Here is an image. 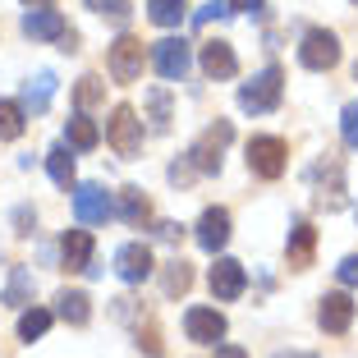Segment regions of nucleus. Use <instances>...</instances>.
<instances>
[{
	"label": "nucleus",
	"mask_w": 358,
	"mask_h": 358,
	"mask_svg": "<svg viewBox=\"0 0 358 358\" xmlns=\"http://www.w3.org/2000/svg\"><path fill=\"white\" fill-rule=\"evenodd\" d=\"M5 303H10V308H28L32 303V271H28V266H14V271H10Z\"/></svg>",
	"instance_id": "b1692460"
},
{
	"label": "nucleus",
	"mask_w": 358,
	"mask_h": 358,
	"mask_svg": "<svg viewBox=\"0 0 358 358\" xmlns=\"http://www.w3.org/2000/svg\"><path fill=\"white\" fill-rule=\"evenodd\" d=\"M46 170H51V179L60 184V189L74 184V157H69V143H55V148L46 152Z\"/></svg>",
	"instance_id": "4be33fe9"
},
{
	"label": "nucleus",
	"mask_w": 358,
	"mask_h": 358,
	"mask_svg": "<svg viewBox=\"0 0 358 358\" xmlns=\"http://www.w3.org/2000/svg\"><path fill=\"white\" fill-rule=\"evenodd\" d=\"M198 243L207 253H221L225 243H230V211L225 207H207L198 221Z\"/></svg>",
	"instance_id": "ddd939ff"
},
{
	"label": "nucleus",
	"mask_w": 358,
	"mask_h": 358,
	"mask_svg": "<svg viewBox=\"0 0 358 358\" xmlns=\"http://www.w3.org/2000/svg\"><path fill=\"white\" fill-rule=\"evenodd\" d=\"M157 234H161V243H179V234H184V230H179L175 221H161V225H157Z\"/></svg>",
	"instance_id": "f704fd0d"
},
{
	"label": "nucleus",
	"mask_w": 358,
	"mask_h": 358,
	"mask_svg": "<svg viewBox=\"0 0 358 358\" xmlns=\"http://www.w3.org/2000/svg\"><path fill=\"white\" fill-rule=\"evenodd\" d=\"M161 285H166V294L175 299V294H184L193 285V271H189V262H170L166 266V275H161Z\"/></svg>",
	"instance_id": "cd10ccee"
},
{
	"label": "nucleus",
	"mask_w": 358,
	"mask_h": 358,
	"mask_svg": "<svg viewBox=\"0 0 358 358\" xmlns=\"http://www.w3.org/2000/svg\"><path fill=\"white\" fill-rule=\"evenodd\" d=\"M55 303H60L55 313H60L64 322H69V327H83L87 317H92V299H87L83 289H64V294L55 299Z\"/></svg>",
	"instance_id": "aec40b11"
},
{
	"label": "nucleus",
	"mask_w": 358,
	"mask_h": 358,
	"mask_svg": "<svg viewBox=\"0 0 358 358\" xmlns=\"http://www.w3.org/2000/svg\"><path fill=\"white\" fill-rule=\"evenodd\" d=\"M354 78H358V64H354Z\"/></svg>",
	"instance_id": "a19ab883"
},
{
	"label": "nucleus",
	"mask_w": 358,
	"mask_h": 358,
	"mask_svg": "<svg viewBox=\"0 0 358 358\" xmlns=\"http://www.w3.org/2000/svg\"><path fill=\"white\" fill-rule=\"evenodd\" d=\"M110 211H115V202H110V193H106L101 184H78V189H74V216L83 225L110 221Z\"/></svg>",
	"instance_id": "423d86ee"
},
{
	"label": "nucleus",
	"mask_w": 358,
	"mask_h": 358,
	"mask_svg": "<svg viewBox=\"0 0 358 358\" xmlns=\"http://www.w3.org/2000/svg\"><path fill=\"white\" fill-rule=\"evenodd\" d=\"M148 115H152V129H157V134L170 129V92L166 87H152L148 92Z\"/></svg>",
	"instance_id": "bb28decb"
},
{
	"label": "nucleus",
	"mask_w": 358,
	"mask_h": 358,
	"mask_svg": "<svg viewBox=\"0 0 358 358\" xmlns=\"http://www.w3.org/2000/svg\"><path fill=\"white\" fill-rule=\"evenodd\" d=\"M115 271H120L124 285H143L152 271H157V266H152V248L148 243H124V248L115 253Z\"/></svg>",
	"instance_id": "1a4fd4ad"
},
{
	"label": "nucleus",
	"mask_w": 358,
	"mask_h": 358,
	"mask_svg": "<svg viewBox=\"0 0 358 358\" xmlns=\"http://www.w3.org/2000/svg\"><path fill=\"white\" fill-rule=\"evenodd\" d=\"M87 10L92 14H101V19H110V23H129V0H87Z\"/></svg>",
	"instance_id": "c756f323"
},
{
	"label": "nucleus",
	"mask_w": 358,
	"mask_h": 358,
	"mask_svg": "<svg viewBox=\"0 0 358 358\" xmlns=\"http://www.w3.org/2000/svg\"><path fill=\"white\" fill-rule=\"evenodd\" d=\"M248 10H262V0H230V14H248Z\"/></svg>",
	"instance_id": "e433bc0d"
},
{
	"label": "nucleus",
	"mask_w": 358,
	"mask_h": 358,
	"mask_svg": "<svg viewBox=\"0 0 358 358\" xmlns=\"http://www.w3.org/2000/svg\"><path fill=\"white\" fill-rule=\"evenodd\" d=\"M138 74H143V42L124 32V37L110 46V78H115V83H134Z\"/></svg>",
	"instance_id": "6e6552de"
},
{
	"label": "nucleus",
	"mask_w": 358,
	"mask_h": 358,
	"mask_svg": "<svg viewBox=\"0 0 358 358\" xmlns=\"http://www.w3.org/2000/svg\"><path fill=\"white\" fill-rule=\"evenodd\" d=\"M225 14H230V5H221V0H207V5H202V10L193 14V23L202 28V23H211V19H225Z\"/></svg>",
	"instance_id": "473e14b6"
},
{
	"label": "nucleus",
	"mask_w": 358,
	"mask_h": 358,
	"mask_svg": "<svg viewBox=\"0 0 358 358\" xmlns=\"http://www.w3.org/2000/svg\"><path fill=\"white\" fill-rule=\"evenodd\" d=\"M202 74H207V78H234V74H239L234 46L230 42H207V46H202Z\"/></svg>",
	"instance_id": "dca6fc26"
},
{
	"label": "nucleus",
	"mask_w": 358,
	"mask_h": 358,
	"mask_svg": "<svg viewBox=\"0 0 358 358\" xmlns=\"http://www.w3.org/2000/svg\"><path fill=\"white\" fill-rule=\"evenodd\" d=\"M336 275H340V285H345V289H358V253H349L345 262L336 266Z\"/></svg>",
	"instance_id": "2f4dec72"
},
{
	"label": "nucleus",
	"mask_w": 358,
	"mask_h": 358,
	"mask_svg": "<svg viewBox=\"0 0 358 358\" xmlns=\"http://www.w3.org/2000/svg\"><path fill=\"white\" fill-rule=\"evenodd\" d=\"M340 134H345V143L358 152V101L345 106V115H340Z\"/></svg>",
	"instance_id": "7c9ffc66"
},
{
	"label": "nucleus",
	"mask_w": 358,
	"mask_h": 358,
	"mask_svg": "<svg viewBox=\"0 0 358 358\" xmlns=\"http://www.w3.org/2000/svg\"><path fill=\"white\" fill-rule=\"evenodd\" d=\"M28 110H23L19 101H0V143H14V138H23V129H28Z\"/></svg>",
	"instance_id": "5701e85b"
},
{
	"label": "nucleus",
	"mask_w": 358,
	"mask_h": 358,
	"mask_svg": "<svg viewBox=\"0 0 358 358\" xmlns=\"http://www.w3.org/2000/svg\"><path fill=\"white\" fill-rule=\"evenodd\" d=\"M46 331H51V313H46V308H28V313L19 317V336L28 340V345H32V340H42Z\"/></svg>",
	"instance_id": "a878e982"
},
{
	"label": "nucleus",
	"mask_w": 358,
	"mask_h": 358,
	"mask_svg": "<svg viewBox=\"0 0 358 358\" xmlns=\"http://www.w3.org/2000/svg\"><path fill=\"white\" fill-rule=\"evenodd\" d=\"M152 64H157L161 78H184L189 74V46L179 42V37H166V42L152 46Z\"/></svg>",
	"instance_id": "f8f14e48"
},
{
	"label": "nucleus",
	"mask_w": 358,
	"mask_h": 358,
	"mask_svg": "<svg viewBox=\"0 0 358 358\" xmlns=\"http://www.w3.org/2000/svg\"><path fill=\"white\" fill-rule=\"evenodd\" d=\"M271 358H317V354H308V349H280V354H271Z\"/></svg>",
	"instance_id": "58836bf2"
},
{
	"label": "nucleus",
	"mask_w": 358,
	"mask_h": 358,
	"mask_svg": "<svg viewBox=\"0 0 358 358\" xmlns=\"http://www.w3.org/2000/svg\"><path fill=\"white\" fill-rule=\"evenodd\" d=\"M60 257H64V271H87V266H92V234L87 230H64Z\"/></svg>",
	"instance_id": "2eb2a0df"
},
{
	"label": "nucleus",
	"mask_w": 358,
	"mask_h": 358,
	"mask_svg": "<svg viewBox=\"0 0 358 358\" xmlns=\"http://www.w3.org/2000/svg\"><path fill=\"white\" fill-rule=\"evenodd\" d=\"M184 331H189V340H198V345H216V340L225 336V317L216 313V308H189V313H184Z\"/></svg>",
	"instance_id": "9b49d317"
},
{
	"label": "nucleus",
	"mask_w": 358,
	"mask_h": 358,
	"mask_svg": "<svg viewBox=\"0 0 358 358\" xmlns=\"http://www.w3.org/2000/svg\"><path fill=\"white\" fill-rule=\"evenodd\" d=\"M216 358H248L239 345H216Z\"/></svg>",
	"instance_id": "4c0bfd02"
},
{
	"label": "nucleus",
	"mask_w": 358,
	"mask_h": 358,
	"mask_svg": "<svg viewBox=\"0 0 358 358\" xmlns=\"http://www.w3.org/2000/svg\"><path fill=\"white\" fill-rule=\"evenodd\" d=\"M280 96H285V74H280V64H266L253 83L239 87V106L248 110V115H266V110H275V106H280Z\"/></svg>",
	"instance_id": "f257e3e1"
},
{
	"label": "nucleus",
	"mask_w": 358,
	"mask_h": 358,
	"mask_svg": "<svg viewBox=\"0 0 358 358\" xmlns=\"http://www.w3.org/2000/svg\"><path fill=\"white\" fill-rule=\"evenodd\" d=\"M120 216H124V225H148L152 221V202L143 198V189H134V184H129V189H120Z\"/></svg>",
	"instance_id": "6ab92c4d"
},
{
	"label": "nucleus",
	"mask_w": 358,
	"mask_h": 358,
	"mask_svg": "<svg viewBox=\"0 0 358 358\" xmlns=\"http://www.w3.org/2000/svg\"><path fill=\"white\" fill-rule=\"evenodd\" d=\"M193 170H198L193 161H175V166H170V179H175V184H189V179H193Z\"/></svg>",
	"instance_id": "72a5a7b5"
},
{
	"label": "nucleus",
	"mask_w": 358,
	"mask_h": 358,
	"mask_svg": "<svg viewBox=\"0 0 358 358\" xmlns=\"http://www.w3.org/2000/svg\"><path fill=\"white\" fill-rule=\"evenodd\" d=\"M207 285H211V294L216 299H239L243 294V285H248V275H243V266L234 262V257H216V266H211V275H207Z\"/></svg>",
	"instance_id": "9d476101"
},
{
	"label": "nucleus",
	"mask_w": 358,
	"mask_h": 358,
	"mask_svg": "<svg viewBox=\"0 0 358 358\" xmlns=\"http://www.w3.org/2000/svg\"><path fill=\"white\" fill-rule=\"evenodd\" d=\"M313 248H317V230L308 221H299L294 230H289V266H294V271L313 266Z\"/></svg>",
	"instance_id": "f3484780"
},
{
	"label": "nucleus",
	"mask_w": 358,
	"mask_h": 358,
	"mask_svg": "<svg viewBox=\"0 0 358 358\" xmlns=\"http://www.w3.org/2000/svg\"><path fill=\"white\" fill-rule=\"evenodd\" d=\"M349 5H358V0H349Z\"/></svg>",
	"instance_id": "79ce46f5"
},
{
	"label": "nucleus",
	"mask_w": 358,
	"mask_h": 358,
	"mask_svg": "<svg viewBox=\"0 0 358 358\" xmlns=\"http://www.w3.org/2000/svg\"><path fill=\"white\" fill-rule=\"evenodd\" d=\"M74 96H78V110H92V106L106 96V83L96 74H87V78H78V92Z\"/></svg>",
	"instance_id": "c85d7f7f"
},
{
	"label": "nucleus",
	"mask_w": 358,
	"mask_h": 358,
	"mask_svg": "<svg viewBox=\"0 0 358 358\" xmlns=\"http://www.w3.org/2000/svg\"><path fill=\"white\" fill-rule=\"evenodd\" d=\"M230 138H234V124L230 120H216V124L189 148V161L202 170V175H216V170H221V152L230 148Z\"/></svg>",
	"instance_id": "20e7f679"
},
{
	"label": "nucleus",
	"mask_w": 358,
	"mask_h": 358,
	"mask_svg": "<svg viewBox=\"0 0 358 358\" xmlns=\"http://www.w3.org/2000/svg\"><path fill=\"white\" fill-rule=\"evenodd\" d=\"M148 19L157 28H179L184 19V0H148Z\"/></svg>",
	"instance_id": "393cba45"
},
{
	"label": "nucleus",
	"mask_w": 358,
	"mask_h": 358,
	"mask_svg": "<svg viewBox=\"0 0 358 358\" xmlns=\"http://www.w3.org/2000/svg\"><path fill=\"white\" fill-rule=\"evenodd\" d=\"M106 138L120 157H138L143 152V120H138L134 106H115L110 120H106Z\"/></svg>",
	"instance_id": "7ed1b4c3"
},
{
	"label": "nucleus",
	"mask_w": 358,
	"mask_h": 358,
	"mask_svg": "<svg viewBox=\"0 0 358 358\" xmlns=\"http://www.w3.org/2000/svg\"><path fill=\"white\" fill-rule=\"evenodd\" d=\"M285 166H289V148H285L280 138H253L248 143V170L253 175H262V179H280L285 175Z\"/></svg>",
	"instance_id": "39448f33"
},
{
	"label": "nucleus",
	"mask_w": 358,
	"mask_h": 358,
	"mask_svg": "<svg viewBox=\"0 0 358 358\" xmlns=\"http://www.w3.org/2000/svg\"><path fill=\"white\" fill-rule=\"evenodd\" d=\"M299 64H303V69H313V74H327V69H336V64H340V42H336V32L308 28L303 42H299Z\"/></svg>",
	"instance_id": "f03ea898"
},
{
	"label": "nucleus",
	"mask_w": 358,
	"mask_h": 358,
	"mask_svg": "<svg viewBox=\"0 0 358 358\" xmlns=\"http://www.w3.org/2000/svg\"><path fill=\"white\" fill-rule=\"evenodd\" d=\"M23 5H32V10H46V5H55V0H23Z\"/></svg>",
	"instance_id": "ea45409f"
},
{
	"label": "nucleus",
	"mask_w": 358,
	"mask_h": 358,
	"mask_svg": "<svg viewBox=\"0 0 358 358\" xmlns=\"http://www.w3.org/2000/svg\"><path fill=\"white\" fill-rule=\"evenodd\" d=\"M64 143H69L74 152H92L96 143H101V129H96L87 115H78V120H69V129H64Z\"/></svg>",
	"instance_id": "412c9836"
},
{
	"label": "nucleus",
	"mask_w": 358,
	"mask_h": 358,
	"mask_svg": "<svg viewBox=\"0 0 358 358\" xmlns=\"http://www.w3.org/2000/svg\"><path fill=\"white\" fill-rule=\"evenodd\" d=\"M14 225H19V234H32V230H28V225H32V211L19 207V211H14Z\"/></svg>",
	"instance_id": "c9c22d12"
},
{
	"label": "nucleus",
	"mask_w": 358,
	"mask_h": 358,
	"mask_svg": "<svg viewBox=\"0 0 358 358\" xmlns=\"http://www.w3.org/2000/svg\"><path fill=\"white\" fill-rule=\"evenodd\" d=\"M23 32H28L32 42H64V37H74L69 23H64V14L55 10V5H46V10H28V14H23Z\"/></svg>",
	"instance_id": "0eeeda50"
},
{
	"label": "nucleus",
	"mask_w": 358,
	"mask_h": 358,
	"mask_svg": "<svg viewBox=\"0 0 358 358\" xmlns=\"http://www.w3.org/2000/svg\"><path fill=\"white\" fill-rule=\"evenodd\" d=\"M317 322H322V331H331V336H345L349 322H354V303H349V294H327L322 308H317Z\"/></svg>",
	"instance_id": "4468645a"
},
{
	"label": "nucleus",
	"mask_w": 358,
	"mask_h": 358,
	"mask_svg": "<svg viewBox=\"0 0 358 358\" xmlns=\"http://www.w3.org/2000/svg\"><path fill=\"white\" fill-rule=\"evenodd\" d=\"M51 96H55V74H37V78H28L19 106L28 110V115H42L46 106H51Z\"/></svg>",
	"instance_id": "a211bd4d"
}]
</instances>
